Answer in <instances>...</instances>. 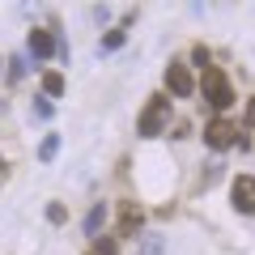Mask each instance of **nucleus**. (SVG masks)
Here are the masks:
<instances>
[{
    "label": "nucleus",
    "instance_id": "nucleus-6",
    "mask_svg": "<svg viewBox=\"0 0 255 255\" xmlns=\"http://www.w3.org/2000/svg\"><path fill=\"white\" fill-rule=\"evenodd\" d=\"M26 47H30V55H34V60H51V55H60V43H55L47 30H30Z\"/></svg>",
    "mask_w": 255,
    "mask_h": 255
},
{
    "label": "nucleus",
    "instance_id": "nucleus-11",
    "mask_svg": "<svg viewBox=\"0 0 255 255\" xmlns=\"http://www.w3.org/2000/svg\"><path fill=\"white\" fill-rule=\"evenodd\" d=\"M136 255H162V238H157V234H140Z\"/></svg>",
    "mask_w": 255,
    "mask_h": 255
},
{
    "label": "nucleus",
    "instance_id": "nucleus-8",
    "mask_svg": "<svg viewBox=\"0 0 255 255\" xmlns=\"http://www.w3.org/2000/svg\"><path fill=\"white\" fill-rule=\"evenodd\" d=\"M119 226H124V238H132L140 230V209L136 204H124V221H119Z\"/></svg>",
    "mask_w": 255,
    "mask_h": 255
},
{
    "label": "nucleus",
    "instance_id": "nucleus-2",
    "mask_svg": "<svg viewBox=\"0 0 255 255\" xmlns=\"http://www.w3.org/2000/svg\"><path fill=\"white\" fill-rule=\"evenodd\" d=\"M140 136H162L166 128H170V98L166 94H153L145 102V115H140Z\"/></svg>",
    "mask_w": 255,
    "mask_h": 255
},
{
    "label": "nucleus",
    "instance_id": "nucleus-5",
    "mask_svg": "<svg viewBox=\"0 0 255 255\" xmlns=\"http://www.w3.org/2000/svg\"><path fill=\"white\" fill-rule=\"evenodd\" d=\"M230 200H234L238 213H255V179H251V174H238V179H234Z\"/></svg>",
    "mask_w": 255,
    "mask_h": 255
},
{
    "label": "nucleus",
    "instance_id": "nucleus-7",
    "mask_svg": "<svg viewBox=\"0 0 255 255\" xmlns=\"http://www.w3.org/2000/svg\"><path fill=\"white\" fill-rule=\"evenodd\" d=\"M107 226V204H94L90 213H85V234L90 238H98V230Z\"/></svg>",
    "mask_w": 255,
    "mask_h": 255
},
{
    "label": "nucleus",
    "instance_id": "nucleus-15",
    "mask_svg": "<svg viewBox=\"0 0 255 255\" xmlns=\"http://www.w3.org/2000/svg\"><path fill=\"white\" fill-rule=\"evenodd\" d=\"M21 73H26V60H9V77H13V81H17Z\"/></svg>",
    "mask_w": 255,
    "mask_h": 255
},
{
    "label": "nucleus",
    "instance_id": "nucleus-9",
    "mask_svg": "<svg viewBox=\"0 0 255 255\" xmlns=\"http://www.w3.org/2000/svg\"><path fill=\"white\" fill-rule=\"evenodd\" d=\"M124 38H128V26L107 30V34H102V51H119V47H124Z\"/></svg>",
    "mask_w": 255,
    "mask_h": 255
},
{
    "label": "nucleus",
    "instance_id": "nucleus-12",
    "mask_svg": "<svg viewBox=\"0 0 255 255\" xmlns=\"http://www.w3.org/2000/svg\"><path fill=\"white\" fill-rule=\"evenodd\" d=\"M47 221H51V226H64V221H68V209H64L60 200H51L47 204Z\"/></svg>",
    "mask_w": 255,
    "mask_h": 255
},
{
    "label": "nucleus",
    "instance_id": "nucleus-17",
    "mask_svg": "<svg viewBox=\"0 0 255 255\" xmlns=\"http://www.w3.org/2000/svg\"><path fill=\"white\" fill-rule=\"evenodd\" d=\"M4 170H9V162H4V157H0V174H4Z\"/></svg>",
    "mask_w": 255,
    "mask_h": 255
},
{
    "label": "nucleus",
    "instance_id": "nucleus-1",
    "mask_svg": "<svg viewBox=\"0 0 255 255\" xmlns=\"http://www.w3.org/2000/svg\"><path fill=\"white\" fill-rule=\"evenodd\" d=\"M200 90H204V102H209V107H217V111L234 107V90H230V77L221 73V68H213V64H204Z\"/></svg>",
    "mask_w": 255,
    "mask_h": 255
},
{
    "label": "nucleus",
    "instance_id": "nucleus-4",
    "mask_svg": "<svg viewBox=\"0 0 255 255\" xmlns=\"http://www.w3.org/2000/svg\"><path fill=\"white\" fill-rule=\"evenodd\" d=\"M234 140H238V128L230 124V119H213V124L204 128V145L217 149V153H221V149H230Z\"/></svg>",
    "mask_w": 255,
    "mask_h": 255
},
{
    "label": "nucleus",
    "instance_id": "nucleus-3",
    "mask_svg": "<svg viewBox=\"0 0 255 255\" xmlns=\"http://www.w3.org/2000/svg\"><path fill=\"white\" fill-rule=\"evenodd\" d=\"M166 90H170L174 98H191V94H196V77H191L187 64L170 60V68H166Z\"/></svg>",
    "mask_w": 255,
    "mask_h": 255
},
{
    "label": "nucleus",
    "instance_id": "nucleus-10",
    "mask_svg": "<svg viewBox=\"0 0 255 255\" xmlns=\"http://www.w3.org/2000/svg\"><path fill=\"white\" fill-rule=\"evenodd\" d=\"M43 94H47V98H60V94H64V77L60 73H47L43 77Z\"/></svg>",
    "mask_w": 255,
    "mask_h": 255
},
{
    "label": "nucleus",
    "instance_id": "nucleus-16",
    "mask_svg": "<svg viewBox=\"0 0 255 255\" xmlns=\"http://www.w3.org/2000/svg\"><path fill=\"white\" fill-rule=\"evenodd\" d=\"M247 128H255V98L247 102Z\"/></svg>",
    "mask_w": 255,
    "mask_h": 255
},
{
    "label": "nucleus",
    "instance_id": "nucleus-14",
    "mask_svg": "<svg viewBox=\"0 0 255 255\" xmlns=\"http://www.w3.org/2000/svg\"><path fill=\"white\" fill-rule=\"evenodd\" d=\"M51 111H55V107H51L47 94H43V98H34V115H38V119H51Z\"/></svg>",
    "mask_w": 255,
    "mask_h": 255
},
{
    "label": "nucleus",
    "instance_id": "nucleus-13",
    "mask_svg": "<svg viewBox=\"0 0 255 255\" xmlns=\"http://www.w3.org/2000/svg\"><path fill=\"white\" fill-rule=\"evenodd\" d=\"M55 153H60V136H55V132H51V136L43 140V149H38V157H43V162H51Z\"/></svg>",
    "mask_w": 255,
    "mask_h": 255
}]
</instances>
